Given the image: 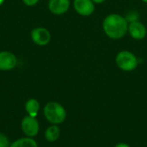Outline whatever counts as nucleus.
<instances>
[{
    "instance_id": "f257e3e1",
    "label": "nucleus",
    "mask_w": 147,
    "mask_h": 147,
    "mask_svg": "<svg viewBox=\"0 0 147 147\" xmlns=\"http://www.w3.org/2000/svg\"><path fill=\"white\" fill-rule=\"evenodd\" d=\"M127 20L120 14L112 13L108 15L102 22L104 34L113 40L123 38L128 32Z\"/></svg>"
},
{
    "instance_id": "20e7f679",
    "label": "nucleus",
    "mask_w": 147,
    "mask_h": 147,
    "mask_svg": "<svg viewBox=\"0 0 147 147\" xmlns=\"http://www.w3.org/2000/svg\"><path fill=\"white\" fill-rule=\"evenodd\" d=\"M30 36L34 43L40 47H44L49 44L52 39L50 31L44 27H37L32 29Z\"/></svg>"
},
{
    "instance_id": "f8f14e48",
    "label": "nucleus",
    "mask_w": 147,
    "mask_h": 147,
    "mask_svg": "<svg viewBox=\"0 0 147 147\" xmlns=\"http://www.w3.org/2000/svg\"><path fill=\"white\" fill-rule=\"evenodd\" d=\"M9 147H38V145L31 138H22L13 142Z\"/></svg>"
},
{
    "instance_id": "9d476101",
    "label": "nucleus",
    "mask_w": 147,
    "mask_h": 147,
    "mask_svg": "<svg viewBox=\"0 0 147 147\" xmlns=\"http://www.w3.org/2000/svg\"><path fill=\"white\" fill-rule=\"evenodd\" d=\"M40 103L36 99L31 98L28 99L26 103H25V109L28 112V115L33 116V117H36L37 114L39 113L40 110Z\"/></svg>"
},
{
    "instance_id": "423d86ee",
    "label": "nucleus",
    "mask_w": 147,
    "mask_h": 147,
    "mask_svg": "<svg viewBox=\"0 0 147 147\" xmlns=\"http://www.w3.org/2000/svg\"><path fill=\"white\" fill-rule=\"evenodd\" d=\"M73 8L82 16H90L95 11V3L92 0H74Z\"/></svg>"
},
{
    "instance_id": "4468645a",
    "label": "nucleus",
    "mask_w": 147,
    "mask_h": 147,
    "mask_svg": "<svg viewBox=\"0 0 147 147\" xmlns=\"http://www.w3.org/2000/svg\"><path fill=\"white\" fill-rule=\"evenodd\" d=\"M39 1H40V0H22L23 3L26 4L27 6H29V7L37 4Z\"/></svg>"
},
{
    "instance_id": "f3484780",
    "label": "nucleus",
    "mask_w": 147,
    "mask_h": 147,
    "mask_svg": "<svg viewBox=\"0 0 147 147\" xmlns=\"http://www.w3.org/2000/svg\"><path fill=\"white\" fill-rule=\"evenodd\" d=\"M4 1H5V0H0V6L4 3Z\"/></svg>"
},
{
    "instance_id": "f03ea898",
    "label": "nucleus",
    "mask_w": 147,
    "mask_h": 147,
    "mask_svg": "<svg viewBox=\"0 0 147 147\" xmlns=\"http://www.w3.org/2000/svg\"><path fill=\"white\" fill-rule=\"evenodd\" d=\"M43 113L46 119L53 125H59L64 122L66 118L65 109L56 102H50L46 104Z\"/></svg>"
},
{
    "instance_id": "6e6552de",
    "label": "nucleus",
    "mask_w": 147,
    "mask_h": 147,
    "mask_svg": "<svg viewBox=\"0 0 147 147\" xmlns=\"http://www.w3.org/2000/svg\"><path fill=\"white\" fill-rule=\"evenodd\" d=\"M17 64L16 55L9 51L0 52V71L13 70Z\"/></svg>"
},
{
    "instance_id": "0eeeda50",
    "label": "nucleus",
    "mask_w": 147,
    "mask_h": 147,
    "mask_svg": "<svg viewBox=\"0 0 147 147\" xmlns=\"http://www.w3.org/2000/svg\"><path fill=\"white\" fill-rule=\"evenodd\" d=\"M130 36L134 40H143L147 34V29L146 25L140 21L134 20L128 24V32Z\"/></svg>"
},
{
    "instance_id": "39448f33",
    "label": "nucleus",
    "mask_w": 147,
    "mask_h": 147,
    "mask_svg": "<svg viewBox=\"0 0 147 147\" xmlns=\"http://www.w3.org/2000/svg\"><path fill=\"white\" fill-rule=\"evenodd\" d=\"M22 129L23 133L29 138L34 137L38 134L40 126L38 121L35 117L28 115L23 118L22 121Z\"/></svg>"
},
{
    "instance_id": "1a4fd4ad",
    "label": "nucleus",
    "mask_w": 147,
    "mask_h": 147,
    "mask_svg": "<svg viewBox=\"0 0 147 147\" xmlns=\"http://www.w3.org/2000/svg\"><path fill=\"white\" fill-rule=\"evenodd\" d=\"M70 0H49L48 9L50 12L56 16L65 14L70 9Z\"/></svg>"
},
{
    "instance_id": "ddd939ff",
    "label": "nucleus",
    "mask_w": 147,
    "mask_h": 147,
    "mask_svg": "<svg viewBox=\"0 0 147 147\" xmlns=\"http://www.w3.org/2000/svg\"><path fill=\"white\" fill-rule=\"evenodd\" d=\"M9 140L6 137V135L0 134V147H9Z\"/></svg>"
},
{
    "instance_id": "2eb2a0df",
    "label": "nucleus",
    "mask_w": 147,
    "mask_h": 147,
    "mask_svg": "<svg viewBox=\"0 0 147 147\" xmlns=\"http://www.w3.org/2000/svg\"><path fill=\"white\" fill-rule=\"evenodd\" d=\"M115 147H131L128 144H127V143H124V142H120V143H118V144H116Z\"/></svg>"
},
{
    "instance_id": "7ed1b4c3",
    "label": "nucleus",
    "mask_w": 147,
    "mask_h": 147,
    "mask_svg": "<svg viewBox=\"0 0 147 147\" xmlns=\"http://www.w3.org/2000/svg\"><path fill=\"white\" fill-rule=\"evenodd\" d=\"M115 63L119 69L123 71L129 72L134 71L137 68L139 60L133 52L122 50L117 53L115 57Z\"/></svg>"
},
{
    "instance_id": "a211bd4d",
    "label": "nucleus",
    "mask_w": 147,
    "mask_h": 147,
    "mask_svg": "<svg viewBox=\"0 0 147 147\" xmlns=\"http://www.w3.org/2000/svg\"><path fill=\"white\" fill-rule=\"evenodd\" d=\"M142 1H143L144 3H147V0H142Z\"/></svg>"
},
{
    "instance_id": "9b49d317",
    "label": "nucleus",
    "mask_w": 147,
    "mask_h": 147,
    "mask_svg": "<svg viewBox=\"0 0 147 147\" xmlns=\"http://www.w3.org/2000/svg\"><path fill=\"white\" fill-rule=\"evenodd\" d=\"M60 135V129L57 125H53L49 127L45 132V138L48 142L56 141Z\"/></svg>"
},
{
    "instance_id": "dca6fc26",
    "label": "nucleus",
    "mask_w": 147,
    "mask_h": 147,
    "mask_svg": "<svg viewBox=\"0 0 147 147\" xmlns=\"http://www.w3.org/2000/svg\"><path fill=\"white\" fill-rule=\"evenodd\" d=\"M95 3H98V4H100V3H104L106 0H92Z\"/></svg>"
}]
</instances>
